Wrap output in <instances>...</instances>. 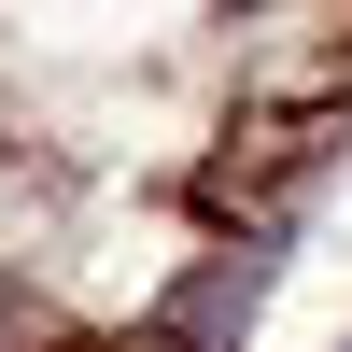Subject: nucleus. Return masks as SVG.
Segmentation results:
<instances>
[{
    "label": "nucleus",
    "mask_w": 352,
    "mask_h": 352,
    "mask_svg": "<svg viewBox=\"0 0 352 352\" xmlns=\"http://www.w3.org/2000/svg\"><path fill=\"white\" fill-rule=\"evenodd\" d=\"M254 296H268V254H212V268L169 296V352H212L226 324H254Z\"/></svg>",
    "instance_id": "1"
}]
</instances>
